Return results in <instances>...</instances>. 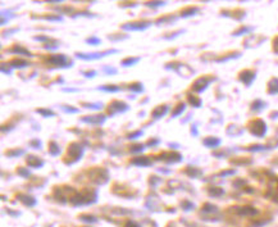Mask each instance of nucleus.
Wrapping results in <instances>:
<instances>
[{
    "label": "nucleus",
    "mask_w": 278,
    "mask_h": 227,
    "mask_svg": "<svg viewBox=\"0 0 278 227\" xmlns=\"http://www.w3.org/2000/svg\"><path fill=\"white\" fill-rule=\"evenodd\" d=\"M249 130H250V133L253 134V135L258 136V137H262V136L266 135L267 126H266V123L263 122L262 120H255L250 123Z\"/></svg>",
    "instance_id": "f257e3e1"
},
{
    "label": "nucleus",
    "mask_w": 278,
    "mask_h": 227,
    "mask_svg": "<svg viewBox=\"0 0 278 227\" xmlns=\"http://www.w3.org/2000/svg\"><path fill=\"white\" fill-rule=\"evenodd\" d=\"M82 153H83L82 146L79 145V142H73V144H71L70 148H68V155H67V157L72 158L71 163H75V162H77L79 158L82 157Z\"/></svg>",
    "instance_id": "f03ea898"
},
{
    "label": "nucleus",
    "mask_w": 278,
    "mask_h": 227,
    "mask_svg": "<svg viewBox=\"0 0 278 227\" xmlns=\"http://www.w3.org/2000/svg\"><path fill=\"white\" fill-rule=\"evenodd\" d=\"M152 25V22H132V23H127V25L122 26V30H127V31H142V30H146L149 26Z\"/></svg>",
    "instance_id": "7ed1b4c3"
},
{
    "label": "nucleus",
    "mask_w": 278,
    "mask_h": 227,
    "mask_svg": "<svg viewBox=\"0 0 278 227\" xmlns=\"http://www.w3.org/2000/svg\"><path fill=\"white\" fill-rule=\"evenodd\" d=\"M49 62H50V64H54V66L57 67H71V64H67V57L66 55H62V54H59V55H51L50 58H49Z\"/></svg>",
    "instance_id": "20e7f679"
},
{
    "label": "nucleus",
    "mask_w": 278,
    "mask_h": 227,
    "mask_svg": "<svg viewBox=\"0 0 278 227\" xmlns=\"http://www.w3.org/2000/svg\"><path fill=\"white\" fill-rule=\"evenodd\" d=\"M112 53H118V50H108L105 53H92V54H79L77 53V58H81V59H99V58H103L108 54Z\"/></svg>",
    "instance_id": "39448f33"
},
{
    "label": "nucleus",
    "mask_w": 278,
    "mask_h": 227,
    "mask_svg": "<svg viewBox=\"0 0 278 227\" xmlns=\"http://www.w3.org/2000/svg\"><path fill=\"white\" fill-rule=\"evenodd\" d=\"M127 109H128V107H127L126 103H123V101H118V100H114L113 103L111 104V107H109V112L111 113H122V112H126Z\"/></svg>",
    "instance_id": "423d86ee"
},
{
    "label": "nucleus",
    "mask_w": 278,
    "mask_h": 227,
    "mask_svg": "<svg viewBox=\"0 0 278 227\" xmlns=\"http://www.w3.org/2000/svg\"><path fill=\"white\" fill-rule=\"evenodd\" d=\"M158 159H161V161H165V162H169V163H176V162H180L182 158L178 153H161L159 155Z\"/></svg>",
    "instance_id": "0eeeda50"
},
{
    "label": "nucleus",
    "mask_w": 278,
    "mask_h": 227,
    "mask_svg": "<svg viewBox=\"0 0 278 227\" xmlns=\"http://www.w3.org/2000/svg\"><path fill=\"white\" fill-rule=\"evenodd\" d=\"M254 79H255V73H254L253 71L247 70V71H243V72L240 73V80L247 86L253 82Z\"/></svg>",
    "instance_id": "6e6552de"
},
{
    "label": "nucleus",
    "mask_w": 278,
    "mask_h": 227,
    "mask_svg": "<svg viewBox=\"0 0 278 227\" xmlns=\"http://www.w3.org/2000/svg\"><path fill=\"white\" fill-rule=\"evenodd\" d=\"M81 121H82V122L92 123V125H101V123H103L105 121V117L104 116H99V114H96V116L83 117V118H81Z\"/></svg>",
    "instance_id": "1a4fd4ad"
},
{
    "label": "nucleus",
    "mask_w": 278,
    "mask_h": 227,
    "mask_svg": "<svg viewBox=\"0 0 278 227\" xmlns=\"http://www.w3.org/2000/svg\"><path fill=\"white\" fill-rule=\"evenodd\" d=\"M208 84H209V80L205 79V77H201V79L196 80L195 84H194V86H193V89L195 90V91L201 92L202 90H205L206 86H208Z\"/></svg>",
    "instance_id": "9d476101"
},
{
    "label": "nucleus",
    "mask_w": 278,
    "mask_h": 227,
    "mask_svg": "<svg viewBox=\"0 0 278 227\" xmlns=\"http://www.w3.org/2000/svg\"><path fill=\"white\" fill-rule=\"evenodd\" d=\"M27 164H29L30 167L40 168L44 166V161H42V159H39L36 155H29V157H27Z\"/></svg>",
    "instance_id": "9b49d317"
},
{
    "label": "nucleus",
    "mask_w": 278,
    "mask_h": 227,
    "mask_svg": "<svg viewBox=\"0 0 278 227\" xmlns=\"http://www.w3.org/2000/svg\"><path fill=\"white\" fill-rule=\"evenodd\" d=\"M131 163L135 166H141V167H146L149 164H152V161L148 157H136L135 159L131 161Z\"/></svg>",
    "instance_id": "f8f14e48"
},
{
    "label": "nucleus",
    "mask_w": 278,
    "mask_h": 227,
    "mask_svg": "<svg viewBox=\"0 0 278 227\" xmlns=\"http://www.w3.org/2000/svg\"><path fill=\"white\" fill-rule=\"evenodd\" d=\"M168 112L167 105H159L158 108H155L154 112H153V117L154 118H159V117H163Z\"/></svg>",
    "instance_id": "ddd939ff"
},
{
    "label": "nucleus",
    "mask_w": 278,
    "mask_h": 227,
    "mask_svg": "<svg viewBox=\"0 0 278 227\" xmlns=\"http://www.w3.org/2000/svg\"><path fill=\"white\" fill-rule=\"evenodd\" d=\"M10 51H12V53H16V54H21V55H26V57H32V54L30 53L29 50H26L25 47L18 46V45L13 46L12 49H10Z\"/></svg>",
    "instance_id": "4468645a"
},
{
    "label": "nucleus",
    "mask_w": 278,
    "mask_h": 227,
    "mask_svg": "<svg viewBox=\"0 0 278 227\" xmlns=\"http://www.w3.org/2000/svg\"><path fill=\"white\" fill-rule=\"evenodd\" d=\"M269 94H277L278 92V79H272L268 84Z\"/></svg>",
    "instance_id": "2eb2a0df"
},
{
    "label": "nucleus",
    "mask_w": 278,
    "mask_h": 227,
    "mask_svg": "<svg viewBox=\"0 0 278 227\" xmlns=\"http://www.w3.org/2000/svg\"><path fill=\"white\" fill-rule=\"evenodd\" d=\"M204 144H205L208 148H215V146H218L221 144V140L219 139H215V137H206L204 140Z\"/></svg>",
    "instance_id": "dca6fc26"
},
{
    "label": "nucleus",
    "mask_w": 278,
    "mask_h": 227,
    "mask_svg": "<svg viewBox=\"0 0 278 227\" xmlns=\"http://www.w3.org/2000/svg\"><path fill=\"white\" fill-rule=\"evenodd\" d=\"M10 66L14 67V68H25V67L29 66V63L22 59H13L12 62H10Z\"/></svg>",
    "instance_id": "f3484780"
},
{
    "label": "nucleus",
    "mask_w": 278,
    "mask_h": 227,
    "mask_svg": "<svg viewBox=\"0 0 278 227\" xmlns=\"http://www.w3.org/2000/svg\"><path fill=\"white\" fill-rule=\"evenodd\" d=\"M59 151H60V149H59V146H58L57 142H54V141L49 142V153H50L51 155L55 157V155L59 154Z\"/></svg>",
    "instance_id": "a211bd4d"
},
{
    "label": "nucleus",
    "mask_w": 278,
    "mask_h": 227,
    "mask_svg": "<svg viewBox=\"0 0 278 227\" xmlns=\"http://www.w3.org/2000/svg\"><path fill=\"white\" fill-rule=\"evenodd\" d=\"M139 60H140V58H127V59H124L123 62H122V66H124V67L133 66V64L137 63Z\"/></svg>",
    "instance_id": "6ab92c4d"
},
{
    "label": "nucleus",
    "mask_w": 278,
    "mask_h": 227,
    "mask_svg": "<svg viewBox=\"0 0 278 227\" xmlns=\"http://www.w3.org/2000/svg\"><path fill=\"white\" fill-rule=\"evenodd\" d=\"M189 101L194 107H200V104H201V100L199 98L194 96V95H189Z\"/></svg>",
    "instance_id": "aec40b11"
},
{
    "label": "nucleus",
    "mask_w": 278,
    "mask_h": 227,
    "mask_svg": "<svg viewBox=\"0 0 278 227\" xmlns=\"http://www.w3.org/2000/svg\"><path fill=\"white\" fill-rule=\"evenodd\" d=\"M23 153H25L23 149H13V150L6 151V155H9V157H17V155L19 154H23Z\"/></svg>",
    "instance_id": "412c9836"
},
{
    "label": "nucleus",
    "mask_w": 278,
    "mask_h": 227,
    "mask_svg": "<svg viewBox=\"0 0 278 227\" xmlns=\"http://www.w3.org/2000/svg\"><path fill=\"white\" fill-rule=\"evenodd\" d=\"M184 111H185V104L184 103H180V104L177 105V108L173 111V113H172V117H177L178 114L182 113Z\"/></svg>",
    "instance_id": "4be33fe9"
},
{
    "label": "nucleus",
    "mask_w": 278,
    "mask_h": 227,
    "mask_svg": "<svg viewBox=\"0 0 278 227\" xmlns=\"http://www.w3.org/2000/svg\"><path fill=\"white\" fill-rule=\"evenodd\" d=\"M26 199H23L22 196L19 195V199H21V200H22L23 203H25L26 205H34L36 203V200L34 198H31V196H25Z\"/></svg>",
    "instance_id": "5701e85b"
},
{
    "label": "nucleus",
    "mask_w": 278,
    "mask_h": 227,
    "mask_svg": "<svg viewBox=\"0 0 278 227\" xmlns=\"http://www.w3.org/2000/svg\"><path fill=\"white\" fill-rule=\"evenodd\" d=\"M130 89L132 90V91H136V92H141L142 90H144V88H142V85L140 84V82H136V84H132V85L130 86Z\"/></svg>",
    "instance_id": "b1692460"
},
{
    "label": "nucleus",
    "mask_w": 278,
    "mask_h": 227,
    "mask_svg": "<svg viewBox=\"0 0 278 227\" xmlns=\"http://www.w3.org/2000/svg\"><path fill=\"white\" fill-rule=\"evenodd\" d=\"M100 90H105V91H118L120 88L118 86H103V88H99Z\"/></svg>",
    "instance_id": "393cba45"
},
{
    "label": "nucleus",
    "mask_w": 278,
    "mask_h": 227,
    "mask_svg": "<svg viewBox=\"0 0 278 227\" xmlns=\"http://www.w3.org/2000/svg\"><path fill=\"white\" fill-rule=\"evenodd\" d=\"M38 113H41V114H44V117H54L55 114L53 113L51 111H47V109H38Z\"/></svg>",
    "instance_id": "a878e982"
},
{
    "label": "nucleus",
    "mask_w": 278,
    "mask_h": 227,
    "mask_svg": "<svg viewBox=\"0 0 278 227\" xmlns=\"http://www.w3.org/2000/svg\"><path fill=\"white\" fill-rule=\"evenodd\" d=\"M198 8H193V9H189V10H185L184 13H182V17H189V16H194L195 14V12H198Z\"/></svg>",
    "instance_id": "bb28decb"
},
{
    "label": "nucleus",
    "mask_w": 278,
    "mask_h": 227,
    "mask_svg": "<svg viewBox=\"0 0 278 227\" xmlns=\"http://www.w3.org/2000/svg\"><path fill=\"white\" fill-rule=\"evenodd\" d=\"M86 43H89V44H91V45H98V44H100V40H99L98 38H89L87 40H86Z\"/></svg>",
    "instance_id": "cd10ccee"
},
{
    "label": "nucleus",
    "mask_w": 278,
    "mask_h": 227,
    "mask_svg": "<svg viewBox=\"0 0 278 227\" xmlns=\"http://www.w3.org/2000/svg\"><path fill=\"white\" fill-rule=\"evenodd\" d=\"M17 174H19L22 177H29L30 176V172L27 170H25V168H18V170H17Z\"/></svg>",
    "instance_id": "c85d7f7f"
},
{
    "label": "nucleus",
    "mask_w": 278,
    "mask_h": 227,
    "mask_svg": "<svg viewBox=\"0 0 278 227\" xmlns=\"http://www.w3.org/2000/svg\"><path fill=\"white\" fill-rule=\"evenodd\" d=\"M142 150H144V145H140V144L133 145V148H131V151H132V153H137V151H142Z\"/></svg>",
    "instance_id": "c756f323"
},
{
    "label": "nucleus",
    "mask_w": 278,
    "mask_h": 227,
    "mask_svg": "<svg viewBox=\"0 0 278 227\" xmlns=\"http://www.w3.org/2000/svg\"><path fill=\"white\" fill-rule=\"evenodd\" d=\"M142 135V133L141 131H136V133H132V134H130V135L127 136L128 139H137L139 136H141Z\"/></svg>",
    "instance_id": "7c9ffc66"
},
{
    "label": "nucleus",
    "mask_w": 278,
    "mask_h": 227,
    "mask_svg": "<svg viewBox=\"0 0 278 227\" xmlns=\"http://www.w3.org/2000/svg\"><path fill=\"white\" fill-rule=\"evenodd\" d=\"M30 145H32V148H35V149H40V145H41V142L39 141V140H32L31 142H30Z\"/></svg>",
    "instance_id": "2f4dec72"
},
{
    "label": "nucleus",
    "mask_w": 278,
    "mask_h": 227,
    "mask_svg": "<svg viewBox=\"0 0 278 227\" xmlns=\"http://www.w3.org/2000/svg\"><path fill=\"white\" fill-rule=\"evenodd\" d=\"M146 5L149 6H160V5H164L163 1H153V3H146Z\"/></svg>",
    "instance_id": "473e14b6"
},
{
    "label": "nucleus",
    "mask_w": 278,
    "mask_h": 227,
    "mask_svg": "<svg viewBox=\"0 0 278 227\" xmlns=\"http://www.w3.org/2000/svg\"><path fill=\"white\" fill-rule=\"evenodd\" d=\"M273 50L278 54V36L273 40Z\"/></svg>",
    "instance_id": "72a5a7b5"
},
{
    "label": "nucleus",
    "mask_w": 278,
    "mask_h": 227,
    "mask_svg": "<svg viewBox=\"0 0 278 227\" xmlns=\"http://www.w3.org/2000/svg\"><path fill=\"white\" fill-rule=\"evenodd\" d=\"M63 109L66 112H71V113H77L79 112V109H76V108H68V107H63Z\"/></svg>",
    "instance_id": "f704fd0d"
},
{
    "label": "nucleus",
    "mask_w": 278,
    "mask_h": 227,
    "mask_svg": "<svg viewBox=\"0 0 278 227\" xmlns=\"http://www.w3.org/2000/svg\"><path fill=\"white\" fill-rule=\"evenodd\" d=\"M222 190L221 189H213V190H210V194H222Z\"/></svg>",
    "instance_id": "c9c22d12"
},
{
    "label": "nucleus",
    "mask_w": 278,
    "mask_h": 227,
    "mask_svg": "<svg viewBox=\"0 0 278 227\" xmlns=\"http://www.w3.org/2000/svg\"><path fill=\"white\" fill-rule=\"evenodd\" d=\"M35 40H40V41H45V40H50L49 38H44V36H36Z\"/></svg>",
    "instance_id": "e433bc0d"
},
{
    "label": "nucleus",
    "mask_w": 278,
    "mask_h": 227,
    "mask_svg": "<svg viewBox=\"0 0 278 227\" xmlns=\"http://www.w3.org/2000/svg\"><path fill=\"white\" fill-rule=\"evenodd\" d=\"M95 73H96L95 71H91V72H85V76L86 77H94Z\"/></svg>",
    "instance_id": "4c0bfd02"
},
{
    "label": "nucleus",
    "mask_w": 278,
    "mask_h": 227,
    "mask_svg": "<svg viewBox=\"0 0 278 227\" xmlns=\"http://www.w3.org/2000/svg\"><path fill=\"white\" fill-rule=\"evenodd\" d=\"M159 140H150V141L148 142V145H155V144H158Z\"/></svg>",
    "instance_id": "58836bf2"
}]
</instances>
